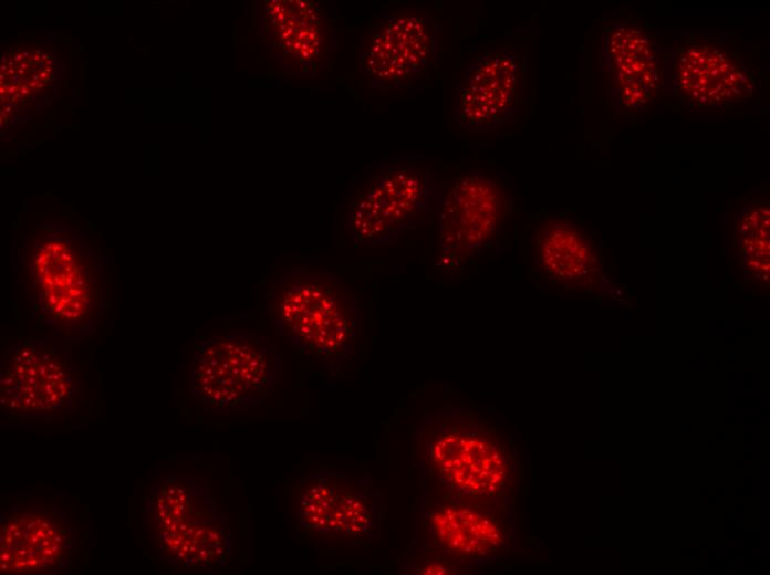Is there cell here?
I'll return each mask as SVG.
<instances>
[{
	"label": "cell",
	"instance_id": "obj_1",
	"mask_svg": "<svg viewBox=\"0 0 770 575\" xmlns=\"http://www.w3.org/2000/svg\"><path fill=\"white\" fill-rule=\"evenodd\" d=\"M268 309L278 334L329 370L356 349L360 301L352 285L335 271L283 270L270 281Z\"/></svg>",
	"mask_w": 770,
	"mask_h": 575
},
{
	"label": "cell",
	"instance_id": "obj_2",
	"mask_svg": "<svg viewBox=\"0 0 770 575\" xmlns=\"http://www.w3.org/2000/svg\"><path fill=\"white\" fill-rule=\"evenodd\" d=\"M32 318L55 341H81L97 327L107 297L102 262L70 240L39 241L15 270Z\"/></svg>",
	"mask_w": 770,
	"mask_h": 575
},
{
	"label": "cell",
	"instance_id": "obj_3",
	"mask_svg": "<svg viewBox=\"0 0 770 575\" xmlns=\"http://www.w3.org/2000/svg\"><path fill=\"white\" fill-rule=\"evenodd\" d=\"M144 515L160 561L175 571L223 567L235 540L207 481L190 472L168 473L148 491Z\"/></svg>",
	"mask_w": 770,
	"mask_h": 575
},
{
	"label": "cell",
	"instance_id": "obj_4",
	"mask_svg": "<svg viewBox=\"0 0 770 575\" xmlns=\"http://www.w3.org/2000/svg\"><path fill=\"white\" fill-rule=\"evenodd\" d=\"M433 178L429 165L408 158L364 166L345 189L343 229L356 243L375 245L425 224L434 207Z\"/></svg>",
	"mask_w": 770,
	"mask_h": 575
},
{
	"label": "cell",
	"instance_id": "obj_5",
	"mask_svg": "<svg viewBox=\"0 0 770 575\" xmlns=\"http://www.w3.org/2000/svg\"><path fill=\"white\" fill-rule=\"evenodd\" d=\"M280 372L278 347L264 335L215 333L195 347L188 373L190 397L208 411H246L264 401Z\"/></svg>",
	"mask_w": 770,
	"mask_h": 575
},
{
	"label": "cell",
	"instance_id": "obj_6",
	"mask_svg": "<svg viewBox=\"0 0 770 575\" xmlns=\"http://www.w3.org/2000/svg\"><path fill=\"white\" fill-rule=\"evenodd\" d=\"M83 383L72 357L58 341L27 337L0 357V407L20 421H58L83 404Z\"/></svg>",
	"mask_w": 770,
	"mask_h": 575
},
{
	"label": "cell",
	"instance_id": "obj_7",
	"mask_svg": "<svg viewBox=\"0 0 770 575\" xmlns=\"http://www.w3.org/2000/svg\"><path fill=\"white\" fill-rule=\"evenodd\" d=\"M437 217L440 263L462 268L499 240L513 211V197L500 174L464 172L440 189Z\"/></svg>",
	"mask_w": 770,
	"mask_h": 575
},
{
	"label": "cell",
	"instance_id": "obj_8",
	"mask_svg": "<svg viewBox=\"0 0 770 575\" xmlns=\"http://www.w3.org/2000/svg\"><path fill=\"white\" fill-rule=\"evenodd\" d=\"M374 18L357 45V64L370 86L386 93L425 83L438 62L439 20L428 10H396Z\"/></svg>",
	"mask_w": 770,
	"mask_h": 575
},
{
	"label": "cell",
	"instance_id": "obj_9",
	"mask_svg": "<svg viewBox=\"0 0 770 575\" xmlns=\"http://www.w3.org/2000/svg\"><path fill=\"white\" fill-rule=\"evenodd\" d=\"M663 77L678 102L698 109L739 107L757 85L739 54L712 34L679 40L668 61H663Z\"/></svg>",
	"mask_w": 770,
	"mask_h": 575
},
{
	"label": "cell",
	"instance_id": "obj_10",
	"mask_svg": "<svg viewBox=\"0 0 770 575\" xmlns=\"http://www.w3.org/2000/svg\"><path fill=\"white\" fill-rule=\"evenodd\" d=\"M76 556L73 513L44 499H21L0 513L2 574L55 575L70 569Z\"/></svg>",
	"mask_w": 770,
	"mask_h": 575
},
{
	"label": "cell",
	"instance_id": "obj_11",
	"mask_svg": "<svg viewBox=\"0 0 770 575\" xmlns=\"http://www.w3.org/2000/svg\"><path fill=\"white\" fill-rule=\"evenodd\" d=\"M527 90L524 54L495 48L475 58L456 86L452 118L467 128H496L523 106Z\"/></svg>",
	"mask_w": 770,
	"mask_h": 575
},
{
	"label": "cell",
	"instance_id": "obj_12",
	"mask_svg": "<svg viewBox=\"0 0 770 575\" xmlns=\"http://www.w3.org/2000/svg\"><path fill=\"white\" fill-rule=\"evenodd\" d=\"M296 521L309 534L370 537L377 527V506L364 483L320 470L308 473L299 484Z\"/></svg>",
	"mask_w": 770,
	"mask_h": 575
},
{
	"label": "cell",
	"instance_id": "obj_13",
	"mask_svg": "<svg viewBox=\"0 0 770 575\" xmlns=\"http://www.w3.org/2000/svg\"><path fill=\"white\" fill-rule=\"evenodd\" d=\"M601 66L610 96L621 107L641 109L654 102L663 61L646 22L618 21L603 30Z\"/></svg>",
	"mask_w": 770,
	"mask_h": 575
},
{
	"label": "cell",
	"instance_id": "obj_14",
	"mask_svg": "<svg viewBox=\"0 0 770 575\" xmlns=\"http://www.w3.org/2000/svg\"><path fill=\"white\" fill-rule=\"evenodd\" d=\"M532 265L550 286L595 291L602 285L603 262L597 243L575 220L547 217L534 230Z\"/></svg>",
	"mask_w": 770,
	"mask_h": 575
},
{
	"label": "cell",
	"instance_id": "obj_15",
	"mask_svg": "<svg viewBox=\"0 0 770 575\" xmlns=\"http://www.w3.org/2000/svg\"><path fill=\"white\" fill-rule=\"evenodd\" d=\"M263 33L273 59L289 70L309 73L325 52V22L315 2L267 1Z\"/></svg>",
	"mask_w": 770,
	"mask_h": 575
},
{
	"label": "cell",
	"instance_id": "obj_16",
	"mask_svg": "<svg viewBox=\"0 0 770 575\" xmlns=\"http://www.w3.org/2000/svg\"><path fill=\"white\" fill-rule=\"evenodd\" d=\"M430 454L441 475L465 492L488 495L506 480L503 454L483 439L446 433L433 442Z\"/></svg>",
	"mask_w": 770,
	"mask_h": 575
},
{
	"label": "cell",
	"instance_id": "obj_17",
	"mask_svg": "<svg viewBox=\"0 0 770 575\" xmlns=\"http://www.w3.org/2000/svg\"><path fill=\"white\" fill-rule=\"evenodd\" d=\"M769 217L768 202L749 200L732 222V252L748 288L769 285Z\"/></svg>",
	"mask_w": 770,
	"mask_h": 575
},
{
	"label": "cell",
	"instance_id": "obj_18",
	"mask_svg": "<svg viewBox=\"0 0 770 575\" xmlns=\"http://www.w3.org/2000/svg\"><path fill=\"white\" fill-rule=\"evenodd\" d=\"M430 525L448 548L467 554H486L503 544V533L487 515L465 506H443L433 512Z\"/></svg>",
	"mask_w": 770,
	"mask_h": 575
},
{
	"label": "cell",
	"instance_id": "obj_19",
	"mask_svg": "<svg viewBox=\"0 0 770 575\" xmlns=\"http://www.w3.org/2000/svg\"><path fill=\"white\" fill-rule=\"evenodd\" d=\"M419 574H427V575H443V574H448V569L445 568L444 566L435 563H430L425 565L418 571Z\"/></svg>",
	"mask_w": 770,
	"mask_h": 575
}]
</instances>
